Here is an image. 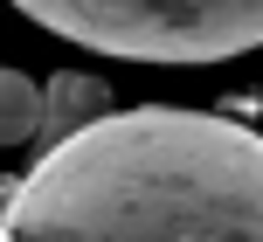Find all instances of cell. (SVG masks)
I'll return each instance as SVG.
<instances>
[{"label": "cell", "mask_w": 263, "mask_h": 242, "mask_svg": "<svg viewBox=\"0 0 263 242\" xmlns=\"http://www.w3.org/2000/svg\"><path fill=\"white\" fill-rule=\"evenodd\" d=\"M97 118H111V90L97 76H55L49 90H42V132H55V138H77V132H90Z\"/></svg>", "instance_id": "obj_3"}, {"label": "cell", "mask_w": 263, "mask_h": 242, "mask_svg": "<svg viewBox=\"0 0 263 242\" xmlns=\"http://www.w3.org/2000/svg\"><path fill=\"white\" fill-rule=\"evenodd\" d=\"M42 138V90L21 69H0V146H28Z\"/></svg>", "instance_id": "obj_4"}, {"label": "cell", "mask_w": 263, "mask_h": 242, "mask_svg": "<svg viewBox=\"0 0 263 242\" xmlns=\"http://www.w3.org/2000/svg\"><path fill=\"white\" fill-rule=\"evenodd\" d=\"M28 21L125 63H229L263 49V0H14Z\"/></svg>", "instance_id": "obj_2"}, {"label": "cell", "mask_w": 263, "mask_h": 242, "mask_svg": "<svg viewBox=\"0 0 263 242\" xmlns=\"http://www.w3.org/2000/svg\"><path fill=\"white\" fill-rule=\"evenodd\" d=\"M0 242H263V132L132 104L0 180Z\"/></svg>", "instance_id": "obj_1"}]
</instances>
